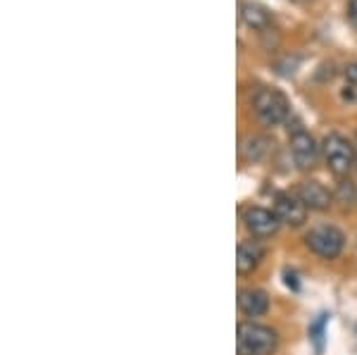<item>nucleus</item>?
<instances>
[{
	"label": "nucleus",
	"instance_id": "f257e3e1",
	"mask_svg": "<svg viewBox=\"0 0 357 355\" xmlns=\"http://www.w3.org/2000/svg\"><path fill=\"white\" fill-rule=\"evenodd\" d=\"M279 348V331L269 324L245 319L236 327V353L238 355H274Z\"/></svg>",
	"mask_w": 357,
	"mask_h": 355
},
{
	"label": "nucleus",
	"instance_id": "f03ea898",
	"mask_svg": "<svg viewBox=\"0 0 357 355\" xmlns=\"http://www.w3.org/2000/svg\"><path fill=\"white\" fill-rule=\"evenodd\" d=\"M250 105L262 127H281L291 117V100L279 89H269V86L255 89Z\"/></svg>",
	"mask_w": 357,
	"mask_h": 355
},
{
	"label": "nucleus",
	"instance_id": "7ed1b4c3",
	"mask_svg": "<svg viewBox=\"0 0 357 355\" xmlns=\"http://www.w3.org/2000/svg\"><path fill=\"white\" fill-rule=\"evenodd\" d=\"M321 158H324V163L331 174L338 176V179L350 176V172L357 167L355 146L345 139L343 134H336V131L326 134L324 141H321Z\"/></svg>",
	"mask_w": 357,
	"mask_h": 355
},
{
	"label": "nucleus",
	"instance_id": "20e7f679",
	"mask_svg": "<svg viewBox=\"0 0 357 355\" xmlns=\"http://www.w3.org/2000/svg\"><path fill=\"white\" fill-rule=\"evenodd\" d=\"M305 248L321 260H336L345 250V234L336 225H314L305 234Z\"/></svg>",
	"mask_w": 357,
	"mask_h": 355
},
{
	"label": "nucleus",
	"instance_id": "39448f33",
	"mask_svg": "<svg viewBox=\"0 0 357 355\" xmlns=\"http://www.w3.org/2000/svg\"><path fill=\"white\" fill-rule=\"evenodd\" d=\"M289 153L293 158V165L303 172H310L317 167L321 156V146L317 143V139L310 134L307 129L296 127L291 131V139H289Z\"/></svg>",
	"mask_w": 357,
	"mask_h": 355
},
{
	"label": "nucleus",
	"instance_id": "423d86ee",
	"mask_svg": "<svg viewBox=\"0 0 357 355\" xmlns=\"http://www.w3.org/2000/svg\"><path fill=\"white\" fill-rule=\"evenodd\" d=\"M241 222H243L245 232L250 234V239H257V241L272 239L281 227L274 210L262 208V205H248L243 210V215H241Z\"/></svg>",
	"mask_w": 357,
	"mask_h": 355
},
{
	"label": "nucleus",
	"instance_id": "0eeeda50",
	"mask_svg": "<svg viewBox=\"0 0 357 355\" xmlns=\"http://www.w3.org/2000/svg\"><path fill=\"white\" fill-rule=\"evenodd\" d=\"M272 210H274V215L279 217L281 227L301 229L307 225L310 210L305 208V203L296 196V193H276Z\"/></svg>",
	"mask_w": 357,
	"mask_h": 355
},
{
	"label": "nucleus",
	"instance_id": "6e6552de",
	"mask_svg": "<svg viewBox=\"0 0 357 355\" xmlns=\"http://www.w3.org/2000/svg\"><path fill=\"white\" fill-rule=\"evenodd\" d=\"M236 305H238V312L248 319H257L264 317L272 308V299L269 294L260 286H243L238 289V296H236Z\"/></svg>",
	"mask_w": 357,
	"mask_h": 355
},
{
	"label": "nucleus",
	"instance_id": "1a4fd4ad",
	"mask_svg": "<svg viewBox=\"0 0 357 355\" xmlns=\"http://www.w3.org/2000/svg\"><path fill=\"white\" fill-rule=\"evenodd\" d=\"M296 196L303 200L305 208L310 210V213H324V210H329L333 203H336V198H333V191H329L321 181L317 179H305L298 184L296 188Z\"/></svg>",
	"mask_w": 357,
	"mask_h": 355
},
{
	"label": "nucleus",
	"instance_id": "9d476101",
	"mask_svg": "<svg viewBox=\"0 0 357 355\" xmlns=\"http://www.w3.org/2000/svg\"><path fill=\"white\" fill-rule=\"evenodd\" d=\"M264 257H267V248H264L262 241H257V239L241 241L238 248H236V270H238L241 277H248L262 265Z\"/></svg>",
	"mask_w": 357,
	"mask_h": 355
},
{
	"label": "nucleus",
	"instance_id": "9b49d317",
	"mask_svg": "<svg viewBox=\"0 0 357 355\" xmlns=\"http://www.w3.org/2000/svg\"><path fill=\"white\" fill-rule=\"evenodd\" d=\"M274 141L267 134H248L238 146V156L245 165H257L269 158Z\"/></svg>",
	"mask_w": 357,
	"mask_h": 355
},
{
	"label": "nucleus",
	"instance_id": "f8f14e48",
	"mask_svg": "<svg viewBox=\"0 0 357 355\" xmlns=\"http://www.w3.org/2000/svg\"><path fill=\"white\" fill-rule=\"evenodd\" d=\"M241 22H243L245 27L255 29V31H269L272 29V22L274 17L269 13L264 5L260 3H252V0H248V3H241Z\"/></svg>",
	"mask_w": 357,
	"mask_h": 355
},
{
	"label": "nucleus",
	"instance_id": "ddd939ff",
	"mask_svg": "<svg viewBox=\"0 0 357 355\" xmlns=\"http://www.w3.org/2000/svg\"><path fill=\"white\" fill-rule=\"evenodd\" d=\"M333 198H336V203L341 205H355L357 203V184L355 181H350V176H345V179H338L336 188H333Z\"/></svg>",
	"mask_w": 357,
	"mask_h": 355
},
{
	"label": "nucleus",
	"instance_id": "4468645a",
	"mask_svg": "<svg viewBox=\"0 0 357 355\" xmlns=\"http://www.w3.org/2000/svg\"><path fill=\"white\" fill-rule=\"evenodd\" d=\"M345 79H348L350 84L357 86V62H353V65H348V70H345Z\"/></svg>",
	"mask_w": 357,
	"mask_h": 355
},
{
	"label": "nucleus",
	"instance_id": "2eb2a0df",
	"mask_svg": "<svg viewBox=\"0 0 357 355\" xmlns=\"http://www.w3.org/2000/svg\"><path fill=\"white\" fill-rule=\"evenodd\" d=\"M348 20L353 22V27H357V0L348 3Z\"/></svg>",
	"mask_w": 357,
	"mask_h": 355
}]
</instances>
